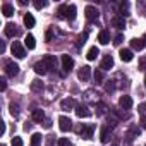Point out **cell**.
Here are the masks:
<instances>
[{
  "label": "cell",
  "mask_w": 146,
  "mask_h": 146,
  "mask_svg": "<svg viewBox=\"0 0 146 146\" xmlns=\"http://www.w3.org/2000/svg\"><path fill=\"white\" fill-rule=\"evenodd\" d=\"M78 132L81 134L83 139H91V137H93V132H95V125H93V124H83V125L78 129Z\"/></svg>",
  "instance_id": "6da1fadb"
},
{
  "label": "cell",
  "mask_w": 146,
  "mask_h": 146,
  "mask_svg": "<svg viewBox=\"0 0 146 146\" xmlns=\"http://www.w3.org/2000/svg\"><path fill=\"white\" fill-rule=\"evenodd\" d=\"M5 74H7L9 78H14V76L19 74V65H17L14 60H7V62H5Z\"/></svg>",
  "instance_id": "7a4b0ae2"
},
{
  "label": "cell",
  "mask_w": 146,
  "mask_h": 146,
  "mask_svg": "<svg viewBox=\"0 0 146 146\" xmlns=\"http://www.w3.org/2000/svg\"><path fill=\"white\" fill-rule=\"evenodd\" d=\"M11 52H12V55H14L16 58H24V57H26V50H24V46H23L19 41H14V43H12Z\"/></svg>",
  "instance_id": "3957f363"
},
{
  "label": "cell",
  "mask_w": 146,
  "mask_h": 146,
  "mask_svg": "<svg viewBox=\"0 0 146 146\" xmlns=\"http://www.w3.org/2000/svg\"><path fill=\"white\" fill-rule=\"evenodd\" d=\"M58 127H60L62 132H67V131L72 129V120H70L69 117L62 115V117H58Z\"/></svg>",
  "instance_id": "277c9868"
},
{
  "label": "cell",
  "mask_w": 146,
  "mask_h": 146,
  "mask_svg": "<svg viewBox=\"0 0 146 146\" xmlns=\"http://www.w3.org/2000/svg\"><path fill=\"white\" fill-rule=\"evenodd\" d=\"M41 60H43V64L46 65L48 70H55V69H57V58H55L53 55H45Z\"/></svg>",
  "instance_id": "5b68a950"
},
{
  "label": "cell",
  "mask_w": 146,
  "mask_h": 146,
  "mask_svg": "<svg viewBox=\"0 0 146 146\" xmlns=\"http://www.w3.org/2000/svg\"><path fill=\"white\" fill-rule=\"evenodd\" d=\"M62 67H64L65 72H70L72 67H74V58L70 55H62Z\"/></svg>",
  "instance_id": "8992f818"
},
{
  "label": "cell",
  "mask_w": 146,
  "mask_h": 146,
  "mask_svg": "<svg viewBox=\"0 0 146 146\" xmlns=\"http://www.w3.org/2000/svg\"><path fill=\"white\" fill-rule=\"evenodd\" d=\"M84 14H86V17H88L90 21H95V19H98V16H100L98 9L93 7V5H88V7L84 9Z\"/></svg>",
  "instance_id": "52a82bcc"
},
{
  "label": "cell",
  "mask_w": 146,
  "mask_h": 146,
  "mask_svg": "<svg viewBox=\"0 0 146 146\" xmlns=\"http://www.w3.org/2000/svg\"><path fill=\"white\" fill-rule=\"evenodd\" d=\"M90 76H91V67H90V65L81 67V69H79V72H78V78H79L81 81H88V79H90Z\"/></svg>",
  "instance_id": "ba28073f"
},
{
  "label": "cell",
  "mask_w": 146,
  "mask_h": 146,
  "mask_svg": "<svg viewBox=\"0 0 146 146\" xmlns=\"http://www.w3.org/2000/svg\"><path fill=\"white\" fill-rule=\"evenodd\" d=\"M17 35H19V29H17V26H16V24H12V23L5 24V36L14 38V36H17Z\"/></svg>",
  "instance_id": "9c48e42d"
},
{
  "label": "cell",
  "mask_w": 146,
  "mask_h": 146,
  "mask_svg": "<svg viewBox=\"0 0 146 146\" xmlns=\"http://www.w3.org/2000/svg\"><path fill=\"white\" fill-rule=\"evenodd\" d=\"M119 105H120V108H124V110H129V108L132 107V98H131V96H127V95H124V96H120V100H119Z\"/></svg>",
  "instance_id": "30bf717a"
},
{
  "label": "cell",
  "mask_w": 146,
  "mask_h": 146,
  "mask_svg": "<svg viewBox=\"0 0 146 146\" xmlns=\"http://www.w3.org/2000/svg\"><path fill=\"white\" fill-rule=\"evenodd\" d=\"M76 115L81 117V119H83V117H90V115H91V110H90L86 105H78V107H76Z\"/></svg>",
  "instance_id": "8fae6325"
},
{
  "label": "cell",
  "mask_w": 146,
  "mask_h": 146,
  "mask_svg": "<svg viewBox=\"0 0 146 146\" xmlns=\"http://www.w3.org/2000/svg\"><path fill=\"white\" fill-rule=\"evenodd\" d=\"M108 137H110V127L108 125H102V129H100V141L103 144H107Z\"/></svg>",
  "instance_id": "7c38bea8"
},
{
  "label": "cell",
  "mask_w": 146,
  "mask_h": 146,
  "mask_svg": "<svg viewBox=\"0 0 146 146\" xmlns=\"http://www.w3.org/2000/svg\"><path fill=\"white\" fill-rule=\"evenodd\" d=\"M33 69H35V72H36L38 76H45L46 72H48V69H46V65L43 64V60H41V62H36V64L33 65Z\"/></svg>",
  "instance_id": "4fadbf2b"
},
{
  "label": "cell",
  "mask_w": 146,
  "mask_h": 146,
  "mask_svg": "<svg viewBox=\"0 0 146 146\" xmlns=\"http://www.w3.org/2000/svg\"><path fill=\"white\" fill-rule=\"evenodd\" d=\"M112 24H113V28H117V29H124V28H125V17H124V16H115V17L112 19Z\"/></svg>",
  "instance_id": "5bb4252c"
},
{
  "label": "cell",
  "mask_w": 146,
  "mask_h": 146,
  "mask_svg": "<svg viewBox=\"0 0 146 146\" xmlns=\"http://www.w3.org/2000/svg\"><path fill=\"white\" fill-rule=\"evenodd\" d=\"M112 67H113V57L108 53V55H105L103 60H102V69H103V70H108V69H112Z\"/></svg>",
  "instance_id": "9a60e30c"
},
{
  "label": "cell",
  "mask_w": 146,
  "mask_h": 146,
  "mask_svg": "<svg viewBox=\"0 0 146 146\" xmlns=\"http://www.w3.org/2000/svg\"><path fill=\"white\" fill-rule=\"evenodd\" d=\"M98 41H100L102 45H108V43H110V33H108L107 29H102V31L98 33Z\"/></svg>",
  "instance_id": "2e32d148"
},
{
  "label": "cell",
  "mask_w": 146,
  "mask_h": 146,
  "mask_svg": "<svg viewBox=\"0 0 146 146\" xmlns=\"http://www.w3.org/2000/svg\"><path fill=\"white\" fill-rule=\"evenodd\" d=\"M74 105H76V102L72 100V98H64V100L60 102L62 110H72V108H74Z\"/></svg>",
  "instance_id": "e0dca14e"
},
{
  "label": "cell",
  "mask_w": 146,
  "mask_h": 146,
  "mask_svg": "<svg viewBox=\"0 0 146 146\" xmlns=\"http://www.w3.org/2000/svg\"><path fill=\"white\" fill-rule=\"evenodd\" d=\"M120 58H122V62H131L132 60V50H129V48H124V50H120Z\"/></svg>",
  "instance_id": "ac0fdd59"
},
{
  "label": "cell",
  "mask_w": 146,
  "mask_h": 146,
  "mask_svg": "<svg viewBox=\"0 0 146 146\" xmlns=\"http://www.w3.org/2000/svg\"><path fill=\"white\" fill-rule=\"evenodd\" d=\"M33 120L35 122H45L46 119H45V112L43 110H40V108H36V110H33Z\"/></svg>",
  "instance_id": "d6986e66"
},
{
  "label": "cell",
  "mask_w": 146,
  "mask_h": 146,
  "mask_svg": "<svg viewBox=\"0 0 146 146\" xmlns=\"http://www.w3.org/2000/svg\"><path fill=\"white\" fill-rule=\"evenodd\" d=\"M2 14L5 17H12L14 16V5L11 4H2Z\"/></svg>",
  "instance_id": "ffe728a7"
},
{
  "label": "cell",
  "mask_w": 146,
  "mask_h": 146,
  "mask_svg": "<svg viewBox=\"0 0 146 146\" xmlns=\"http://www.w3.org/2000/svg\"><path fill=\"white\" fill-rule=\"evenodd\" d=\"M24 45H26L28 50H33V48L36 46V40H35V36H33V35H28V36L24 38Z\"/></svg>",
  "instance_id": "44dd1931"
},
{
  "label": "cell",
  "mask_w": 146,
  "mask_h": 146,
  "mask_svg": "<svg viewBox=\"0 0 146 146\" xmlns=\"http://www.w3.org/2000/svg\"><path fill=\"white\" fill-rule=\"evenodd\" d=\"M131 48L132 50H143L144 48V43H143V40L141 38H134V40H131Z\"/></svg>",
  "instance_id": "7402d4cb"
},
{
  "label": "cell",
  "mask_w": 146,
  "mask_h": 146,
  "mask_svg": "<svg viewBox=\"0 0 146 146\" xmlns=\"http://www.w3.org/2000/svg\"><path fill=\"white\" fill-rule=\"evenodd\" d=\"M98 55H100V50H98V46H91V48L88 50V55H86V58H88V60H95Z\"/></svg>",
  "instance_id": "603a6c76"
},
{
  "label": "cell",
  "mask_w": 146,
  "mask_h": 146,
  "mask_svg": "<svg viewBox=\"0 0 146 146\" xmlns=\"http://www.w3.org/2000/svg\"><path fill=\"white\" fill-rule=\"evenodd\" d=\"M139 132H141V131H139V129H137L136 125H132V127L129 129V132H127V141L131 143V141H132L134 137H137V136H139Z\"/></svg>",
  "instance_id": "cb8c5ba5"
},
{
  "label": "cell",
  "mask_w": 146,
  "mask_h": 146,
  "mask_svg": "<svg viewBox=\"0 0 146 146\" xmlns=\"http://www.w3.org/2000/svg\"><path fill=\"white\" fill-rule=\"evenodd\" d=\"M35 24H36V21H35L33 14H26V16H24V26H26V28H33Z\"/></svg>",
  "instance_id": "d4e9b609"
},
{
  "label": "cell",
  "mask_w": 146,
  "mask_h": 146,
  "mask_svg": "<svg viewBox=\"0 0 146 146\" xmlns=\"http://www.w3.org/2000/svg\"><path fill=\"white\" fill-rule=\"evenodd\" d=\"M67 12H69V5H60L57 11L58 17H62V19H67Z\"/></svg>",
  "instance_id": "484cf974"
},
{
  "label": "cell",
  "mask_w": 146,
  "mask_h": 146,
  "mask_svg": "<svg viewBox=\"0 0 146 146\" xmlns=\"http://www.w3.org/2000/svg\"><path fill=\"white\" fill-rule=\"evenodd\" d=\"M41 139H43L41 134H38V132L33 134V136H31V146H40V144H41Z\"/></svg>",
  "instance_id": "4316f807"
},
{
  "label": "cell",
  "mask_w": 146,
  "mask_h": 146,
  "mask_svg": "<svg viewBox=\"0 0 146 146\" xmlns=\"http://www.w3.org/2000/svg\"><path fill=\"white\" fill-rule=\"evenodd\" d=\"M76 12H78V9H76V5H69V12H67V19H69V21H74V19H76Z\"/></svg>",
  "instance_id": "83f0119b"
},
{
  "label": "cell",
  "mask_w": 146,
  "mask_h": 146,
  "mask_svg": "<svg viewBox=\"0 0 146 146\" xmlns=\"http://www.w3.org/2000/svg\"><path fill=\"white\" fill-rule=\"evenodd\" d=\"M9 110H11V115H12L14 119H16V117H19V105H17V103H11Z\"/></svg>",
  "instance_id": "f1b7e54d"
},
{
  "label": "cell",
  "mask_w": 146,
  "mask_h": 146,
  "mask_svg": "<svg viewBox=\"0 0 146 146\" xmlns=\"http://www.w3.org/2000/svg\"><path fill=\"white\" fill-rule=\"evenodd\" d=\"M31 90H33V91H41V90H43V83L38 81V79H35V81L31 83Z\"/></svg>",
  "instance_id": "f546056e"
},
{
  "label": "cell",
  "mask_w": 146,
  "mask_h": 146,
  "mask_svg": "<svg viewBox=\"0 0 146 146\" xmlns=\"http://www.w3.org/2000/svg\"><path fill=\"white\" fill-rule=\"evenodd\" d=\"M102 81H103V72L100 69H96L95 70V83L96 84H102Z\"/></svg>",
  "instance_id": "4dcf8cb0"
},
{
  "label": "cell",
  "mask_w": 146,
  "mask_h": 146,
  "mask_svg": "<svg viewBox=\"0 0 146 146\" xmlns=\"http://www.w3.org/2000/svg\"><path fill=\"white\" fill-rule=\"evenodd\" d=\"M35 9H38V11H41V9H45L46 7V2H45V0H35Z\"/></svg>",
  "instance_id": "1f68e13d"
},
{
  "label": "cell",
  "mask_w": 146,
  "mask_h": 146,
  "mask_svg": "<svg viewBox=\"0 0 146 146\" xmlns=\"http://www.w3.org/2000/svg\"><path fill=\"white\" fill-rule=\"evenodd\" d=\"M120 11L124 12L122 16H129V2H122L120 4Z\"/></svg>",
  "instance_id": "d6a6232c"
},
{
  "label": "cell",
  "mask_w": 146,
  "mask_h": 146,
  "mask_svg": "<svg viewBox=\"0 0 146 146\" xmlns=\"http://www.w3.org/2000/svg\"><path fill=\"white\" fill-rule=\"evenodd\" d=\"M122 41H124V35H122V33H119V35L113 38V45H120Z\"/></svg>",
  "instance_id": "836d02e7"
},
{
  "label": "cell",
  "mask_w": 146,
  "mask_h": 146,
  "mask_svg": "<svg viewBox=\"0 0 146 146\" xmlns=\"http://www.w3.org/2000/svg\"><path fill=\"white\" fill-rule=\"evenodd\" d=\"M58 146H70V141L67 137H58Z\"/></svg>",
  "instance_id": "e575fe53"
},
{
  "label": "cell",
  "mask_w": 146,
  "mask_h": 146,
  "mask_svg": "<svg viewBox=\"0 0 146 146\" xmlns=\"http://www.w3.org/2000/svg\"><path fill=\"white\" fill-rule=\"evenodd\" d=\"M137 110H139V112H141V113L144 115V113H146V102H143V103H139V105H137Z\"/></svg>",
  "instance_id": "d590c367"
},
{
  "label": "cell",
  "mask_w": 146,
  "mask_h": 146,
  "mask_svg": "<svg viewBox=\"0 0 146 146\" xmlns=\"http://www.w3.org/2000/svg\"><path fill=\"white\" fill-rule=\"evenodd\" d=\"M12 146H23V139L21 137H12Z\"/></svg>",
  "instance_id": "8d00e7d4"
},
{
  "label": "cell",
  "mask_w": 146,
  "mask_h": 146,
  "mask_svg": "<svg viewBox=\"0 0 146 146\" xmlns=\"http://www.w3.org/2000/svg\"><path fill=\"white\" fill-rule=\"evenodd\" d=\"M7 90V81L2 78V79H0V91H5Z\"/></svg>",
  "instance_id": "74e56055"
},
{
  "label": "cell",
  "mask_w": 146,
  "mask_h": 146,
  "mask_svg": "<svg viewBox=\"0 0 146 146\" xmlns=\"http://www.w3.org/2000/svg\"><path fill=\"white\" fill-rule=\"evenodd\" d=\"M55 144V136H48L46 137V146H53Z\"/></svg>",
  "instance_id": "f35d334b"
},
{
  "label": "cell",
  "mask_w": 146,
  "mask_h": 146,
  "mask_svg": "<svg viewBox=\"0 0 146 146\" xmlns=\"http://www.w3.org/2000/svg\"><path fill=\"white\" fill-rule=\"evenodd\" d=\"M139 69H141V70H146V57H143V58L139 60Z\"/></svg>",
  "instance_id": "ab89813d"
},
{
  "label": "cell",
  "mask_w": 146,
  "mask_h": 146,
  "mask_svg": "<svg viewBox=\"0 0 146 146\" xmlns=\"http://www.w3.org/2000/svg\"><path fill=\"white\" fill-rule=\"evenodd\" d=\"M139 124H141V127H143V129H146V115H141Z\"/></svg>",
  "instance_id": "60d3db41"
},
{
  "label": "cell",
  "mask_w": 146,
  "mask_h": 146,
  "mask_svg": "<svg viewBox=\"0 0 146 146\" xmlns=\"http://www.w3.org/2000/svg\"><path fill=\"white\" fill-rule=\"evenodd\" d=\"M52 36H53V33H52V29H48V31H46V41H50Z\"/></svg>",
  "instance_id": "b9f144b4"
},
{
  "label": "cell",
  "mask_w": 146,
  "mask_h": 146,
  "mask_svg": "<svg viewBox=\"0 0 146 146\" xmlns=\"http://www.w3.org/2000/svg\"><path fill=\"white\" fill-rule=\"evenodd\" d=\"M43 125H45V127H46V129H50V127H52V122H50V120H48V119H46V120H45V122H43Z\"/></svg>",
  "instance_id": "7bdbcfd3"
},
{
  "label": "cell",
  "mask_w": 146,
  "mask_h": 146,
  "mask_svg": "<svg viewBox=\"0 0 146 146\" xmlns=\"http://www.w3.org/2000/svg\"><path fill=\"white\" fill-rule=\"evenodd\" d=\"M141 40H143V43H144V46H146V33L143 35V38H141Z\"/></svg>",
  "instance_id": "ee69618b"
},
{
  "label": "cell",
  "mask_w": 146,
  "mask_h": 146,
  "mask_svg": "<svg viewBox=\"0 0 146 146\" xmlns=\"http://www.w3.org/2000/svg\"><path fill=\"white\" fill-rule=\"evenodd\" d=\"M144 86H146V76H144Z\"/></svg>",
  "instance_id": "f6af8a7d"
},
{
  "label": "cell",
  "mask_w": 146,
  "mask_h": 146,
  "mask_svg": "<svg viewBox=\"0 0 146 146\" xmlns=\"http://www.w3.org/2000/svg\"><path fill=\"white\" fill-rule=\"evenodd\" d=\"M2 146H5V144H2Z\"/></svg>",
  "instance_id": "bcb514c9"
}]
</instances>
